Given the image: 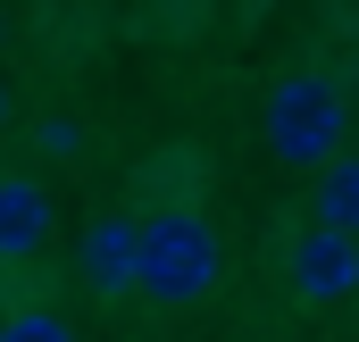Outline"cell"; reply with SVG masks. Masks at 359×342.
I'll use <instances>...</instances> for the list:
<instances>
[{"instance_id":"4","label":"cell","mask_w":359,"mask_h":342,"mask_svg":"<svg viewBox=\"0 0 359 342\" xmlns=\"http://www.w3.org/2000/svg\"><path fill=\"white\" fill-rule=\"evenodd\" d=\"M134 267H142V226L134 217H92L84 242H76V275L92 292H134Z\"/></svg>"},{"instance_id":"3","label":"cell","mask_w":359,"mask_h":342,"mask_svg":"<svg viewBox=\"0 0 359 342\" xmlns=\"http://www.w3.org/2000/svg\"><path fill=\"white\" fill-rule=\"evenodd\" d=\"M284 267H292V292L301 301H343V292H359V234L318 217L309 234H292Z\"/></svg>"},{"instance_id":"8","label":"cell","mask_w":359,"mask_h":342,"mask_svg":"<svg viewBox=\"0 0 359 342\" xmlns=\"http://www.w3.org/2000/svg\"><path fill=\"white\" fill-rule=\"evenodd\" d=\"M42 142H50V159H76V151H84V134H76L67 117H50V125H42Z\"/></svg>"},{"instance_id":"7","label":"cell","mask_w":359,"mask_h":342,"mask_svg":"<svg viewBox=\"0 0 359 342\" xmlns=\"http://www.w3.org/2000/svg\"><path fill=\"white\" fill-rule=\"evenodd\" d=\"M0 342H76V334H67V317H50V309H17V317L0 326Z\"/></svg>"},{"instance_id":"2","label":"cell","mask_w":359,"mask_h":342,"mask_svg":"<svg viewBox=\"0 0 359 342\" xmlns=\"http://www.w3.org/2000/svg\"><path fill=\"white\" fill-rule=\"evenodd\" d=\"M343 125H351V109H343L334 76H284L268 92V151L284 167H326L343 151Z\"/></svg>"},{"instance_id":"9","label":"cell","mask_w":359,"mask_h":342,"mask_svg":"<svg viewBox=\"0 0 359 342\" xmlns=\"http://www.w3.org/2000/svg\"><path fill=\"white\" fill-rule=\"evenodd\" d=\"M0 117H8V92H0Z\"/></svg>"},{"instance_id":"5","label":"cell","mask_w":359,"mask_h":342,"mask_svg":"<svg viewBox=\"0 0 359 342\" xmlns=\"http://www.w3.org/2000/svg\"><path fill=\"white\" fill-rule=\"evenodd\" d=\"M50 234H59V217H50V192H42L34 175H0V267H17V259H42V251H50Z\"/></svg>"},{"instance_id":"1","label":"cell","mask_w":359,"mask_h":342,"mask_svg":"<svg viewBox=\"0 0 359 342\" xmlns=\"http://www.w3.org/2000/svg\"><path fill=\"white\" fill-rule=\"evenodd\" d=\"M217 284V234H209V217L201 209H159V217H142V267H134V292H151V301H201Z\"/></svg>"},{"instance_id":"6","label":"cell","mask_w":359,"mask_h":342,"mask_svg":"<svg viewBox=\"0 0 359 342\" xmlns=\"http://www.w3.org/2000/svg\"><path fill=\"white\" fill-rule=\"evenodd\" d=\"M318 217L359 234V159H343V151H334V159L318 167Z\"/></svg>"}]
</instances>
